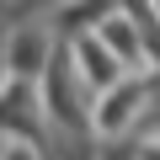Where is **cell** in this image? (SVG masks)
Wrapping results in <instances>:
<instances>
[{
  "instance_id": "6da1fadb",
  "label": "cell",
  "mask_w": 160,
  "mask_h": 160,
  "mask_svg": "<svg viewBox=\"0 0 160 160\" xmlns=\"http://www.w3.org/2000/svg\"><path fill=\"white\" fill-rule=\"evenodd\" d=\"M38 96H32V86H27V80H16V86H6V91H0V128H22L27 139L38 133Z\"/></svg>"
},
{
  "instance_id": "3957f363",
  "label": "cell",
  "mask_w": 160,
  "mask_h": 160,
  "mask_svg": "<svg viewBox=\"0 0 160 160\" xmlns=\"http://www.w3.org/2000/svg\"><path fill=\"white\" fill-rule=\"evenodd\" d=\"M144 102V80H128V86H118L112 91V102L102 107V133H118V128H128V118H133V107Z\"/></svg>"
},
{
  "instance_id": "7a4b0ae2",
  "label": "cell",
  "mask_w": 160,
  "mask_h": 160,
  "mask_svg": "<svg viewBox=\"0 0 160 160\" xmlns=\"http://www.w3.org/2000/svg\"><path fill=\"white\" fill-rule=\"evenodd\" d=\"M75 53L86 59V64H80L75 75L86 80L91 91H96V86H102V91H112V86H118V59H112L107 48H96V38H80V43H75Z\"/></svg>"
},
{
  "instance_id": "277c9868",
  "label": "cell",
  "mask_w": 160,
  "mask_h": 160,
  "mask_svg": "<svg viewBox=\"0 0 160 160\" xmlns=\"http://www.w3.org/2000/svg\"><path fill=\"white\" fill-rule=\"evenodd\" d=\"M6 59H11L16 75H38V69L48 64V48H43V38H27V32H22V38L6 48Z\"/></svg>"
}]
</instances>
